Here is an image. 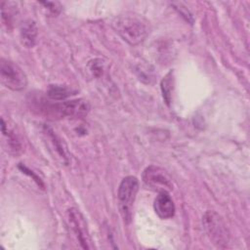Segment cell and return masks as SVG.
Here are the masks:
<instances>
[{"instance_id": "5bb4252c", "label": "cell", "mask_w": 250, "mask_h": 250, "mask_svg": "<svg viewBox=\"0 0 250 250\" xmlns=\"http://www.w3.org/2000/svg\"><path fill=\"white\" fill-rule=\"evenodd\" d=\"M41 4H43L53 15H58L61 11V6L57 2H41Z\"/></svg>"}, {"instance_id": "30bf717a", "label": "cell", "mask_w": 250, "mask_h": 250, "mask_svg": "<svg viewBox=\"0 0 250 250\" xmlns=\"http://www.w3.org/2000/svg\"><path fill=\"white\" fill-rule=\"evenodd\" d=\"M75 94V90L62 85H50L47 91L48 97L55 101H62Z\"/></svg>"}, {"instance_id": "277c9868", "label": "cell", "mask_w": 250, "mask_h": 250, "mask_svg": "<svg viewBox=\"0 0 250 250\" xmlns=\"http://www.w3.org/2000/svg\"><path fill=\"white\" fill-rule=\"evenodd\" d=\"M0 78L2 84L13 91H21L27 85V77L24 71L15 62L1 60Z\"/></svg>"}, {"instance_id": "52a82bcc", "label": "cell", "mask_w": 250, "mask_h": 250, "mask_svg": "<svg viewBox=\"0 0 250 250\" xmlns=\"http://www.w3.org/2000/svg\"><path fill=\"white\" fill-rule=\"evenodd\" d=\"M67 220L72 231L77 237L82 248L89 249V233L87 229V224L83 215L79 212V210L75 208H70L67 211Z\"/></svg>"}, {"instance_id": "7a4b0ae2", "label": "cell", "mask_w": 250, "mask_h": 250, "mask_svg": "<svg viewBox=\"0 0 250 250\" xmlns=\"http://www.w3.org/2000/svg\"><path fill=\"white\" fill-rule=\"evenodd\" d=\"M139 189V181L136 177H125L118 188V205L125 223H129L132 217V206Z\"/></svg>"}, {"instance_id": "7c38bea8", "label": "cell", "mask_w": 250, "mask_h": 250, "mask_svg": "<svg viewBox=\"0 0 250 250\" xmlns=\"http://www.w3.org/2000/svg\"><path fill=\"white\" fill-rule=\"evenodd\" d=\"M13 5V2H2L1 3V11H2V20L5 24H10L12 22V20L14 18V11L11 7Z\"/></svg>"}, {"instance_id": "ba28073f", "label": "cell", "mask_w": 250, "mask_h": 250, "mask_svg": "<svg viewBox=\"0 0 250 250\" xmlns=\"http://www.w3.org/2000/svg\"><path fill=\"white\" fill-rule=\"evenodd\" d=\"M153 208L157 216L161 219H170L175 214L174 201L166 191H162L156 196L154 199Z\"/></svg>"}, {"instance_id": "8992f818", "label": "cell", "mask_w": 250, "mask_h": 250, "mask_svg": "<svg viewBox=\"0 0 250 250\" xmlns=\"http://www.w3.org/2000/svg\"><path fill=\"white\" fill-rule=\"evenodd\" d=\"M144 183L157 191H169L173 189V183L170 175L166 170L159 166L150 165L143 173Z\"/></svg>"}, {"instance_id": "5b68a950", "label": "cell", "mask_w": 250, "mask_h": 250, "mask_svg": "<svg viewBox=\"0 0 250 250\" xmlns=\"http://www.w3.org/2000/svg\"><path fill=\"white\" fill-rule=\"evenodd\" d=\"M90 104L86 100L78 99L62 102L60 104H49L46 111L58 117L82 118L88 114Z\"/></svg>"}, {"instance_id": "8fae6325", "label": "cell", "mask_w": 250, "mask_h": 250, "mask_svg": "<svg viewBox=\"0 0 250 250\" xmlns=\"http://www.w3.org/2000/svg\"><path fill=\"white\" fill-rule=\"evenodd\" d=\"M173 91V72H168L161 80V92L167 105H170Z\"/></svg>"}, {"instance_id": "6da1fadb", "label": "cell", "mask_w": 250, "mask_h": 250, "mask_svg": "<svg viewBox=\"0 0 250 250\" xmlns=\"http://www.w3.org/2000/svg\"><path fill=\"white\" fill-rule=\"evenodd\" d=\"M111 25L120 37L132 46L142 43L150 32L148 21L137 14L120 15L113 20Z\"/></svg>"}, {"instance_id": "3957f363", "label": "cell", "mask_w": 250, "mask_h": 250, "mask_svg": "<svg viewBox=\"0 0 250 250\" xmlns=\"http://www.w3.org/2000/svg\"><path fill=\"white\" fill-rule=\"evenodd\" d=\"M202 222L212 242L220 248L227 247L229 234L223 219L216 212L207 211L202 218Z\"/></svg>"}, {"instance_id": "4fadbf2b", "label": "cell", "mask_w": 250, "mask_h": 250, "mask_svg": "<svg viewBox=\"0 0 250 250\" xmlns=\"http://www.w3.org/2000/svg\"><path fill=\"white\" fill-rule=\"evenodd\" d=\"M176 5H174V4H172L173 6H175V9L186 19V21H189V22H192L193 21V20H192V17H191V15H190V13L188 12V9H186V8H184V7H182V5L181 4H177V3H175Z\"/></svg>"}, {"instance_id": "9c48e42d", "label": "cell", "mask_w": 250, "mask_h": 250, "mask_svg": "<svg viewBox=\"0 0 250 250\" xmlns=\"http://www.w3.org/2000/svg\"><path fill=\"white\" fill-rule=\"evenodd\" d=\"M20 35H21V43L25 47H27V48L33 47L36 42V37H37L36 23L31 20L24 21L21 26Z\"/></svg>"}]
</instances>
